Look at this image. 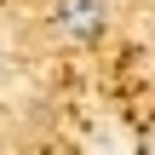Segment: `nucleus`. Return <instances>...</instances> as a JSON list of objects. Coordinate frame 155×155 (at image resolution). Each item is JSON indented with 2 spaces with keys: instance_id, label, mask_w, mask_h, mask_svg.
Masks as SVG:
<instances>
[{
  "instance_id": "2",
  "label": "nucleus",
  "mask_w": 155,
  "mask_h": 155,
  "mask_svg": "<svg viewBox=\"0 0 155 155\" xmlns=\"http://www.w3.org/2000/svg\"><path fill=\"white\" fill-rule=\"evenodd\" d=\"M138 155H155V121L144 127V150H138Z\"/></svg>"
},
{
  "instance_id": "1",
  "label": "nucleus",
  "mask_w": 155,
  "mask_h": 155,
  "mask_svg": "<svg viewBox=\"0 0 155 155\" xmlns=\"http://www.w3.org/2000/svg\"><path fill=\"white\" fill-rule=\"evenodd\" d=\"M109 23V0H58V29L69 40H98Z\"/></svg>"
}]
</instances>
